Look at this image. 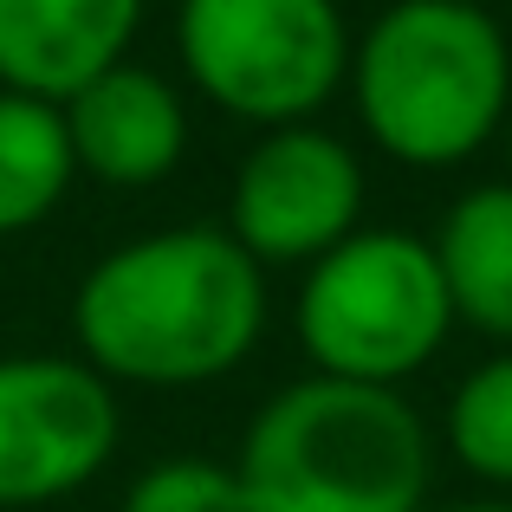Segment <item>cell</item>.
Masks as SVG:
<instances>
[{
	"mask_svg": "<svg viewBox=\"0 0 512 512\" xmlns=\"http://www.w3.org/2000/svg\"><path fill=\"white\" fill-rule=\"evenodd\" d=\"M266 325L260 260L227 227H163L104 253L72 299V331L104 383H214Z\"/></svg>",
	"mask_w": 512,
	"mask_h": 512,
	"instance_id": "6da1fadb",
	"label": "cell"
},
{
	"mask_svg": "<svg viewBox=\"0 0 512 512\" xmlns=\"http://www.w3.org/2000/svg\"><path fill=\"white\" fill-rule=\"evenodd\" d=\"M428 428L396 389L305 376L279 389L240 441L247 512H422Z\"/></svg>",
	"mask_w": 512,
	"mask_h": 512,
	"instance_id": "7a4b0ae2",
	"label": "cell"
},
{
	"mask_svg": "<svg viewBox=\"0 0 512 512\" xmlns=\"http://www.w3.org/2000/svg\"><path fill=\"white\" fill-rule=\"evenodd\" d=\"M350 91L383 156L409 169H448L506 124L512 52L487 7L396 0L350 52Z\"/></svg>",
	"mask_w": 512,
	"mask_h": 512,
	"instance_id": "3957f363",
	"label": "cell"
},
{
	"mask_svg": "<svg viewBox=\"0 0 512 512\" xmlns=\"http://www.w3.org/2000/svg\"><path fill=\"white\" fill-rule=\"evenodd\" d=\"M454 325L435 247L396 227H357L312 260L299 286V344L318 376L396 389L441 350Z\"/></svg>",
	"mask_w": 512,
	"mask_h": 512,
	"instance_id": "277c9868",
	"label": "cell"
},
{
	"mask_svg": "<svg viewBox=\"0 0 512 512\" xmlns=\"http://www.w3.org/2000/svg\"><path fill=\"white\" fill-rule=\"evenodd\" d=\"M175 52L201 98L260 130L312 124L350 78L338 0H182Z\"/></svg>",
	"mask_w": 512,
	"mask_h": 512,
	"instance_id": "5b68a950",
	"label": "cell"
},
{
	"mask_svg": "<svg viewBox=\"0 0 512 512\" xmlns=\"http://www.w3.org/2000/svg\"><path fill=\"white\" fill-rule=\"evenodd\" d=\"M363 163L318 124L266 130L227 195V234L247 260H325L357 234Z\"/></svg>",
	"mask_w": 512,
	"mask_h": 512,
	"instance_id": "8992f818",
	"label": "cell"
},
{
	"mask_svg": "<svg viewBox=\"0 0 512 512\" xmlns=\"http://www.w3.org/2000/svg\"><path fill=\"white\" fill-rule=\"evenodd\" d=\"M117 448V396L78 357H0V506L78 493Z\"/></svg>",
	"mask_w": 512,
	"mask_h": 512,
	"instance_id": "52a82bcc",
	"label": "cell"
},
{
	"mask_svg": "<svg viewBox=\"0 0 512 512\" xmlns=\"http://www.w3.org/2000/svg\"><path fill=\"white\" fill-rule=\"evenodd\" d=\"M143 0H0V85L39 104H72L130 65Z\"/></svg>",
	"mask_w": 512,
	"mask_h": 512,
	"instance_id": "ba28073f",
	"label": "cell"
},
{
	"mask_svg": "<svg viewBox=\"0 0 512 512\" xmlns=\"http://www.w3.org/2000/svg\"><path fill=\"white\" fill-rule=\"evenodd\" d=\"M59 111L78 169L111 188H156L188 150V104L150 65H117Z\"/></svg>",
	"mask_w": 512,
	"mask_h": 512,
	"instance_id": "9c48e42d",
	"label": "cell"
},
{
	"mask_svg": "<svg viewBox=\"0 0 512 512\" xmlns=\"http://www.w3.org/2000/svg\"><path fill=\"white\" fill-rule=\"evenodd\" d=\"M428 247L454 318L512 344V182L467 188Z\"/></svg>",
	"mask_w": 512,
	"mask_h": 512,
	"instance_id": "30bf717a",
	"label": "cell"
},
{
	"mask_svg": "<svg viewBox=\"0 0 512 512\" xmlns=\"http://www.w3.org/2000/svg\"><path fill=\"white\" fill-rule=\"evenodd\" d=\"M72 175L78 156L65 137V111L20 98V91H0V234L39 227L72 188Z\"/></svg>",
	"mask_w": 512,
	"mask_h": 512,
	"instance_id": "8fae6325",
	"label": "cell"
},
{
	"mask_svg": "<svg viewBox=\"0 0 512 512\" xmlns=\"http://www.w3.org/2000/svg\"><path fill=\"white\" fill-rule=\"evenodd\" d=\"M448 448L487 487H512V357H493L448 396Z\"/></svg>",
	"mask_w": 512,
	"mask_h": 512,
	"instance_id": "7c38bea8",
	"label": "cell"
},
{
	"mask_svg": "<svg viewBox=\"0 0 512 512\" xmlns=\"http://www.w3.org/2000/svg\"><path fill=\"white\" fill-rule=\"evenodd\" d=\"M124 512H247V506H240L234 467L201 461V454H175V461H156L130 480Z\"/></svg>",
	"mask_w": 512,
	"mask_h": 512,
	"instance_id": "4fadbf2b",
	"label": "cell"
},
{
	"mask_svg": "<svg viewBox=\"0 0 512 512\" xmlns=\"http://www.w3.org/2000/svg\"><path fill=\"white\" fill-rule=\"evenodd\" d=\"M422 512H512V500H454V506H422Z\"/></svg>",
	"mask_w": 512,
	"mask_h": 512,
	"instance_id": "5bb4252c",
	"label": "cell"
},
{
	"mask_svg": "<svg viewBox=\"0 0 512 512\" xmlns=\"http://www.w3.org/2000/svg\"><path fill=\"white\" fill-rule=\"evenodd\" d=\"M506 163H512V124H506ZM506 182H512V175H506Z\"/></svg>",
	"mask_w": 512,
	"mask_h": 512,
	"instance_id": "9a60e30c",
	"label": "cell"
},
{
	"mask_svg": "<svg viewBox=\"0 0 512 512\" xmlns=\"http://www.w3.org/2000/svg\"><path fill=\"white\" fill-rule=\"evenodd\" d=\"M467 7H480V0H467Z\"/></svg>",
	"mask_w": 512,
	"mask_h": 512,
	"instance_id": "2e32d148",
	"label": "cell"
}]
</instances>
